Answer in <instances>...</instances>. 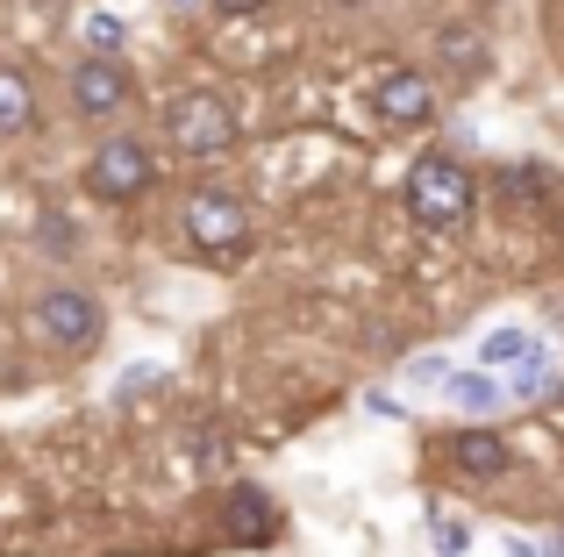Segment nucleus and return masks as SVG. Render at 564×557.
I'll list each match as a JSON object with an SVG mask.
<instances>
[{
  "instance_id": "7ed1b4c3",
  "label": "nucleus",
  "mask_w": 564,
  "mask_h": 557,
  "mask_svg": "<svg viewBox=\"0 0 564 557\" xmlns=\"http://www.w3.org/2000/svg\"><path fill=\"white\" fill-rule=\"evenodd\" d=\"M29 321H36V336H43V343H57V350H94L100 329H108L100 301H94V293H79V286H51Z\"/></svg>"
},
{
  "instance_id": "ddd939ff",
  "label": "nucleus",
  "mask_w": 564,
  "mask_h": 557,
  "mask_svg": "<svg viewBox=\"0 0 564 557\" xmlns=\"http://www.w3.org/2000/svg\"><path fill=\"white\" fill-rule=\"evenodd\" d=\"M529 343H536L529 329H494V336L479 343V364H486V372H508V364L529 358Z\"/></svg>"
},
{
  "instance_id": "20e7f679",
  "label": "nucleus",
  "mask_w": 564,
  "mask_h": 557,
  "mask_svg": "<svg viewBox=\"0 0 564 557\" xmlns=\"http://www.w3.org/2000/svg\"><path fill=\"white\" fill-rule=\"evenodd\" d=\"M143 186H158V165L137 136H108L94 157H86V194L100 200H137Z\"/></svg>"
},
{
  "instance_id": "9d476101",
  "label": "nucleus",
  "mask_w": 564,
  "mask_h": 557,
  "mask_svg": "<svg viewBox=\"0 0 564 557\" xmlns=\"http://www.w3.org/2000/svg\"><path fill=\"white\" fill-rule=\"evenodd\" d=\"M557 379H564V358H557V350H543V343H529V358L508 364V393H522V401L557 393Z\"/></svg>"
},
{
  "instance_id": "aec40b11",
  "label": "nucleus",
  "mask_w": 564,
  "mask_h": 557,
  "mask_svg": "<svg viewBox=\"0 0 564 557\" xmlns=\"http://www.w3.org/2000/svg\"><path fill=\"white\" fill-rule=\"evenodd\" d=\"M551 557H564V536H557V544H551Z\"/></svg>"
},
{
  "instance_id": "2eb2a0df",
  "label": "nucleus",
  "mask_w": 564,
  "mask_h": 557,
  "mask_svg": "<svg viewBox=\"0 0 564 557\" xmlns=\"http://www.w3.org/2000/svg\"><path fill=\"white\" fill-rule=\"evenodd\" d=\"M36 237H43V251H51V258H79V229H72L57 208L43 215V229H36Z\"/></svg>"
},
{
  "instance_id": "9b49d317",
  "label": "nucleus",
  "mask_w": 564,
  "mask_h": 557,
  "mask_svg": "<svg viewBox=\"0 0 564 557\" xmlns=\"http://www.w3.org/2000/svg\"><path fill=\"white\" fill-rule=\"evenodd\" d=\"M29 122H36V86H29V72L0 65V136H22Z\"/></svg>"
},
{
  "instance_id": "a211bd4d",
  "label": "nucleus",
  "mask_w": 564,
  "mask_h": 557,
  "mask_svg": "<svg viewBox=\"0 0 564 557\" xmlns=\"http://www.w3.org/2000/svg\"><path fill=\"white\" fill-rule=\"evenodd\" d=\"M207 8H215V14H258L264 0H207Z\"/></svg>"
},
{
  "instance_id": "1a4fd4ad",
  "label": "nucleus",
  "mask_w": 564,
  "mask_h": 557,
  "mask_svg": "<svg viewBox=\"0 0 564 557\" xmlns=\"http://www.w3.org/2000/svg\"><path fill=\"white\" fill-rule=\"evenodd\" d=\"M429 108H436V86H429L422 72H386L379 79V114L386 122H429Z\"/></svg>"
},
{
  "instance_id": "f3484780",
  "label": "nucleus",
  "mask_w": 564,
  "mask_h": 557,
  "mask_svg": "<svg viewBox=\"0 0 564 557\" xmlns=\"http://www.w3.org/2000/svg\"><path fill=\"white\" fill-rule=\"evenodd\" d=\"M465 550H471L465 522H436V557H465Z\"/></svg>"
},
{
  "instance_id": "423d86ee",
  "label": "nucleus",
  "mask_w": 564,
  "mask_h": 557,
  "mask_svg": "<svg viewBox=\"0 0 564 557\" xmlns=\"http://www.w3.org/2000/svg\"><path fill=\"white\" fill-rule=\"evenodd\" d=\"M72 108H79L86 122L122 114L129 108V72H122V57H79V65H72Z\"/></svg>"
},
{
  "instance_id": "4468645a",
  "label": "nucleus",
  "mask_w": 564,
  "mask_h": 557,
  "mask_svg": "<svg viewBox=\"0 0 564 557\" xmlns=\"http://www.w3.org/2000/svg\"><path fill=\"white\" fill-rule=\"evenodd\" d=\"M443 393H451L457 407H494L500 401V386H494V379H479V372H451V379H443Z\"/></svg>"
},
{
  "instance_id": "0eeeda50",
  "label": "nucleus",
  "mask_w": 564,
  "mask_h": 557,
  "mask_svg": "<svg viewBox=\"0 0 564 557\" xmlns=\"http://www.w3.org/2000/svg\"><path fill=\"white\" fill-rule=\"evenodd\" d=\"M221 529H229V544L264 550V544L279 536V507H272V493H264V487H229V493H221Z\"/></svg>"
},
{
  "instance_id": "6ab92c4d",
  "label": "nucleus",
  "mask_w": 564,
  "mask_h": 557,
  "mask_svg": "<svg viewBox=\"0 0 564 557\" xmlns=\"http://www.w3.org/2000/svg\"><path fill=\"white\" fill-rule=\"evenodd\" d=\"M551 401H557V407H564V379H557V393H551Z\"/></svg>"
},
{
  "instance_id": "f257e3e1",
  "label": "nucleus",
  "mask_w": 564,
  "mask_h": 557,
  "mask_svg": "<svg viewBox=\"0 0 564 557\" xmlns=\"http://www.w3.org/2000/svg\"><path fill=\"white\" fill-rule=\"evenodd\" d=\"M400 194H408V215L429 229V237H457V229L471 222V208H479V179H471L457 157H443V151L422 157Z\"/></svg>"
},
{
  "instance_id": "dca6fc26",
  "label": "nucleus",
  "mask_w": 564,
  "mask_h": 557,
  "mask_svg": "<svg viewBox=\"0 0 564 557\" xmlns=\"http://www.w3.org/2000/svg\"><path fill=\"white\" fill-rule=\"evenodd\" d=\"M86 43H94L86 57H115L122 51V22H115V14H94V22H86Z\"/></svg>"
},
{
  "instance_id": "6e6552de",
  "label": "nucleus",
  "mask_w": 564,
  "mask_h": 557,
  "mask_svg": "<svg viewBox=\"0 0 564 557\" xmlns=\"http://www.w3.org/2000/svg\"><path fill=\"white\" fill-rule=\"evenodd\" d=\"M443 458H451V472L465 479V487H494V479L508 472V436L500 429H457L451 444H443Z\"/></svg>"
},
{
  "instance_id": "f8f14e48",
  "label": "nucleus",
  "mask_w": 564,
  "mask_h": 557,
  "mask_svg": "<svg viewBox=\"0 0 564 557\" xmlns=\"http://www.w3.org/2000/svg\"><path fill=\"white\" fill-rule=\"evenodd\" d=\"M436 51H443V65H457L465 79H479V72H486V36H479V29H465V22H443L436 29Z\"/></svg>"
},
{
  "instance_id": "f03ea898",
  "label": "nucleus",
  "mask_w": 564,
  "mask_h": 557,
  "mask_svg": "<svg viewBox=\"0 0 564 557\" xmlns=\"http://www.w3.org/2000/svg\"><path fill=\"white\" fill-rule=\"evenodd\" d=\"M165 136H172V151H186V157H215V151H229V143H236V114H229V100H221V94L193 86V94H172L165 100Z\"/></svg>"
},
{
  "instance_id": "39448f33",
  "label": "nucleus",
  "mask_w": 564,
  "mask_h": 557,
  "mask_svg": "<svg viewBox=\"0 0 564 557\" xmlns=\"http://www.w3.org/2000/svg\"><path fill=\"white\" fill-rule=\"evenodd\" d=\"M186 237L200 243V251L236 258V251L250 243V215H243V200L221 194V186H193V194H186Z\"/></svg>"
}]
</instances>
